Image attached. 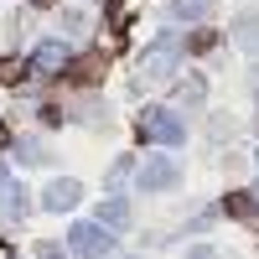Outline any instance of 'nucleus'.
Masks as SVG:
<instances>
[{"label":"nucleus","mask_w":259,"mask_h":259,"mask_svg":"<svg viewBox=\"0 0 259 259\" xmlns=\"http://www.w3.org/2000/svg\"><path fill=\"white\" fill-rule=\"evenodd\" d=\"M212 41H218V36H212V31H197V36H192V52H207Z\"/></svg>","instance_id":"obj_14"},{"label":"nucleus","mask_w":259,"mask_h":259,"mask_svg":"<svg viewBox=\"0 0 259 259\" xmlns=\"http://www.w3.org/2000/svg\"><path fill=\"white\" fill-rule=\"evenodd\" d=\"M239 47L249 57H259V11H244L239 16Z\"/></svg>","instance_id":"obj_7"},{"label":"nucleus","mask_w":259,"mask_h":259,"mask_svg":"<svg viewBox=\"0 0 259 259\" xmlns=\"http://www.w3.org/2000/svg\"><path fill=\"white\" fill-rule=\"evenodd\" d=\"M104 68H109V57H104V52H83V57L68 62V78H73V83H99Z\"/></svg>","instance_id":"obj_4"},{"label":"nucleus","mask_w":259,"mask_h":259,"mask_svg":"<svg viewBox=\"0 0 259 259\" xmlns=\"http://www.w3.org/2000/svg\"><path fill=\"white\" fill-rule=\"evenodd\" d=\"M187 259H212V249H192V254H187Z\"/></svg>","instance_id":"obj_15"},{"label":"nucleus","mask_w":259,"mask_h":259,"mask_svg":"<svg viewBox=\"0 0 259 259\" xmlns=\"http://www.w3.org/2000/svg\"><path fill=\"white\" fill-rule=\"evenodd\" d=\"M177 16L182 21H207L212 16V0H177Z\"/></svg>","instance_id":"obj_9"},{"label":"nucleus","mask_w":259,"mask_h":259,"mask_svg":"<svg viewBox=\"0 0 259 259\" xmlns=\"http://www.w3.org/2000/svg\"><path fill=\"white\" fill-rule=\"evenodd\" d=\"M31 68H36V73H57V68H62V47H57V41H52V47H41Z\"/></svg>","instance_id":"obj_11"},{"label":"nucleus","mask_w":259,"mask_h":259,"mask_svg":"<svg viewBox=\"0 0 259 259\" xmlns=\"http://www.w3.org/2000/svg\"><path fill=\"white\" fill-rule=\"evenodd\" d=\"M140 140H161V145H182L187 140V124L171 114V109H145L140 114Z\"/></svg>","instance_id":"obj_1"},{"label":"nucleus","mask_w":259,"mask_h":259,"mask_svg":"<svg viewBox=\"0 0 259 259\" xmlns=\"http://www.w3.org/2000/svg\"><path fill=\"white\" fill-rule=\"evenodd\" d=\"M73 202H78V187H73V182H57V187L47 192V207H57V212L73 207Z\"/></svg>","instance_id":"obj_8"},{"label":"nucleus","mask_w":259,"mask_h":259,"mask_svg":"<svg viewBox=\"0 0 259 259\" xmlns=\"http://www.w3.org/2000/svg\"><path fill=\"white\" fill-rule=\"evenodd\" d=\"M31 73V62H21V57H0V83H21Z\"/></svg>","instance_id":"obj_10"},{"label":"nucleus","mask_w":259,"mask_h":259,"mask_svg":"<svg viewBox=\"0 0 259 259\" xmlns=\"http://www.w3.org/2000/svg\"><path fill=\"white\" fill-rule=\"evenodd\" d=\"M104 249H109L104 228H94V223H78V228H73V254H83V259H99Z\"/></svg>","instance_id":"obj_5"},{"label":"nucleus","mask_w":259,"mask_h":259,"mask_svg":"<svg viewBox=\"0 0 259 259\" xmlns=\"http://www.w3.org/2000/svg\"><path fill=\"white\" fill-rule=\"evenodd\" d=\"M223 207L233 212V218H244V223H259V202H254V192H228Z\"/></svg>","instance_id":"obj_6"},{"label":"nucleus","mask_w":259,"mask_h":259,"mask_svg":"<svg viewBox=\"0 0 259 259\" xmlns=\"http://www.w3.org/2000/svg\"><path fill=\"white\" fill-rule=\"evenodd\" d=\"M171 73H177V36H161L156 47L140 57V78L161 83V78H171Z\"/></svg>","instance_id":"obj_2"},{"label":"nucleus","mask_w":259,"mask_h":259,"mask_svg":"<svg viewBox=\"0 0 259 259\" xmlns=\"http://www.w3.org/2000/svg\"><path fill=\"white\" fill-rule=\"evenodd\" d=\"M0 145H11V130H6V124H0Z\"/></svg>","instance_id":"obj_16"},{"label":"nucleus","mask_w":259,"mask_h":259,"mask_svg":"<svg viewBox=\"0 0 259 259\" xmlns=\"http://www.w3.org/2000/svg\"><path fill=\"white\" fill-rule=\"evenodd\" d=\"M182 104H187V109H197V104H202V78H187V83H182Z\"/></svg>","instance_id":"obj_13"},{"label":"nucleus","mask_w":259,"mask_h":259,"mask_svg":"<svg viewBox=\"0 0 259 259\" xmlns=\"http://www.w3.org/2000/svg\"><path fill=\"white\" fill-rule=\"evenodd\" d=\"M254 202H259V187H254Z\"/></svg>","instance_id":"obj_18"},{"label":"nucleus","mask_w":259,"mask_h":259,"mask_svg":"<svg viewBox=\"0 0 259 259\" xmlns=\"http://www.w3.org/2000/svg\"><path fill=\"white\" fill-rule=\"evenodd\" d=\"M104 223H109V228H124V223H130V207H124V202H104L99 228H104Z\"/></svg>","instance_id":"obj_12"},{"label":"nucleus","mask_w":259,"mask_h":259,"mask_svg":"<svg viewBox=\"0 0 259 259\" xmlns=\"http://www.w3.org/2000/svg\"><path fill=\"white\" fill-rule=\"evenodd\" d=\"M36 6H52V0H36Z\"/></svg>","instance_id":"obj_17"},{"label":"nucleus","mask_w":259,"mask_h":259,"mask_svg":"<svg viewBox=\"0 0 259 259\" xmlns=\"http://www.w3.org/2000/svg\"><path fill=\"white\" fill-rule=\"evenodd\" d=\"M177 182V161L171 156H150L145 166H140V187L145 192H161V187H171Z\"/></svg>","instance_id":"obj_3"}]
</instances>
